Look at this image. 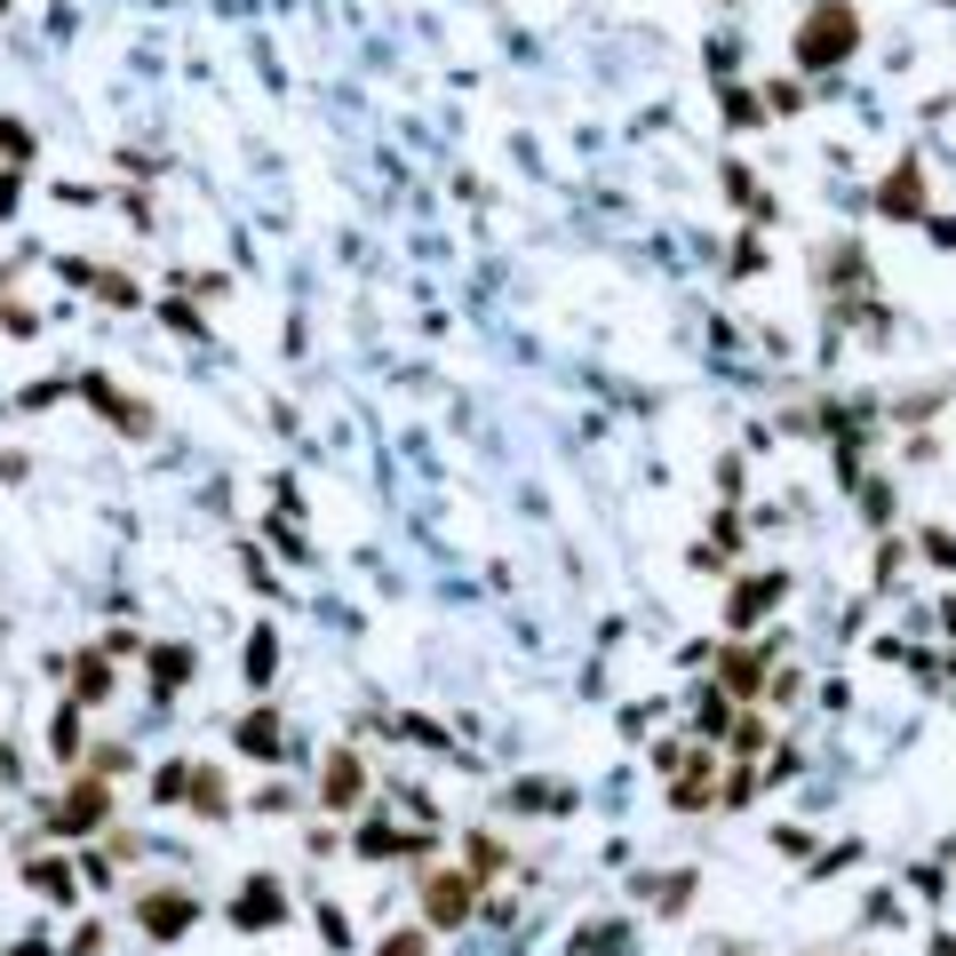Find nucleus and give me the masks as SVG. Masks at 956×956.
Instances as JSON below:
<instances>
[{
    "label": "nucleus",
    "mask_w": 956,
    "mask_h": 956,
    "mask_svg": "<svg viewBox=\"0 0 956 956\" xmlns=\"http://www.w3.org/2000/svg\"><path fill=\"white\" fill-rule=\"evenodd\" d=\"M574 948L583 956H613V948H630V933L622 925H590V933H574Z\"/></svg>",
    "instance_id": "18"
},
{
    "label": "nucleus",
    "mask_w": 956,
    "mask_h": 956,
    "mask_svg": "<svg viewBox=\"0 0 956 956\" xmlns=\"http://www.w3.org/2000/svg\"><path fill=\"white\" fill-rule=\"evenodd\" d=\"M135 925H144L152 941H176V933H192V925H199V901L184 893V884H160V893H144V901H135Z\"/></svg>",
    "instance_id": "4"
},
{
    "label": "nucleus",
    "mask_w": 956,
    "mask_h": 956,
    "mask_svg": "<svg viewBox=\"0 0 956 956\" xmlns=\"http://www.w3.org/2000/svg\"><path fill=\"white\" fill-rule=\"evenodd\" d=\"M709 797H717V773H709V749H702V758H686V765H677L670 805H677V813H694V805H709Z\"/></svg>",
    "instance_id": "9"
},
{
    "label": "nucleus",
    "mask_w": 956,
    "mask_h": 956,
    "mask_svg": "<svg viewBox=\"0 0 956 956\" xmlns=\"http://www.w3.org/2000/svg\"><path fill=\"white\" fill-rule=\"evenodd\" d=\"M152 797H160V805H184V797H192V758H176V765H167V773L152 781Z\"/></svg>",
    "instance_id": "17"
},
{
    "label": "nucleus",
    "mask_w": 956,
    "mask_h": 956,
    "mask_svg": "<svg viewBox=\"0 0 956 956\" xmlns=\"http://www.w3.org/2000/svg\"><path fill=\"white\" fill-rule=\"evenodd\" d=\"M470 869H502V845L495 837H470Z\"/></svg>",
    "instance_id": "26"
},
{
    "label": "nucleus",
    "mask_w": 956,
    "mask_h": 956,
    "mask_svg": "<svg viewBox=\"0 0 956 956\" xmlns=\"http://www.w3.org/2000/svg\"><path fill=\"white\" fill-rule=\"evenodd\" d=\"M686 893H694V869H677V877H662L654 909H662V916H677V909H686Z\"/></svg>",
    "instance_id": "21"
},
{
    "label": "nucleus",
    "mask_w": 956,
    "mask_h": 956,
    "mask_svg": "<svg viewBox=\"0 0 956 956\" xmlns=\"http://www.w3.org/2000/svg\"><path fill=\"white\" fill-rule=\"evenodd\" d=\"M726 192L741 199V208H749V216H773V199L758 192V176H749V167H726Z\"/></svg>",
    "instance_id": "16"
},
{
    "label": "nucleus",
    "mask_w": 956,
    "mask_h": 956,
    "mask_svg": "<svg viewBox=\"0 0 956 956\" xmlns=\"http://www.w3.org/2000/svg\"><path fill=\"white\" fill-rule=\"evenodd\" d=\"M17 208V176H0V216H9Z\"/></svg>",
    "instance_id": "30"
},
{
    "label": "nucleus",
    "mask_w": 956,
    "mask_h": 956,
    "mask_svg": "<svg viewBox=\"0 0 956 956\" xmlns=\"http://www.w3.org/2000/svg\"><path fill=\"white\" fill-rule=\"evenodd\" d=\"M48 741H56V758H64V765L80 758V726H73V709H56V726H48Z\"/></svg>",
    "instance_id": "22"
},
{
    "label": "nucleus",
    "mask_w": 956,
    "mask_h": 956,
    "mask_svg": "<svg viewBox=\"0 0 956 956\" xmlns=\"http://www.w3.org/2000/svg\"><path fill=\"white\" fill-rule=\"evenodd\" d=\"M861 48V9L852 0H813L805 24H797V64L805 73H829V64H852Z\"/></svg>",
    "instance_id": "1"
},
{
    "label": "nucleus",
    "mask_w": 956,
    "mask_h": 956,
    "mask_svg": "<svg viewBox=\"0 0 956 956\" xmlns=\"http://www.w3.org/2000/svg\"><path fill=\"white\" fill-rule=\"evenodd\" d=\"M105 813H112V797H105V781L88 773L48 805V837H88V829H105Z\"/></svg>",
    "instance_id": "3"
},
{
    "label": "nucleus",
    "mask_w": 956,
    "mask_h": 956,
    "mask_svg": "<svg viewBox=\"0 0 956 956\" xmlns=\"http://www.w3.org/2000/svg\"><path fill=\"white\" fill-rule=\"evenodd\" d=\"M359 797H367V758H351V749H344V758H327V773H319V805L344 813V805H359Z\"/></svg>",
    "instance_id": "7"
},
{
    "label": "nucleus",
    "mask_w": 956,
    "mask_h": 956,
    "mask_svg": "<svg viewBox=\"0 0 956 956\" xmlns=\"http://www.w3.org/2000/svg\"><path fill=\"white\" fill-rule=\"evenodd\" d=\"M231 925H239V933H271V925H287L280 877H248V884H239V901H231Z\"/></svg>",
    "instance_id": "5"
},
{
    "label": "nucleus",
    "mask_w": 956,
    "mask_h": 956,
    "mask_svg": "<svg viewBox=\"0 0 956 956\" xmlns=\"http://www.w3.org/2000/svg\"><path fill=\"white\" fill-rule=\"evenodd\" d=\"M765 662H773V645H734V654H726V694L749 702V694L765 686Z\"/></svg>",
    "instance_id": "8"
},
{
    "label": "nucleus",
    "mask_w": 956,
    "mask_h": 956,
    "mask_svg": "<svg viewBox=\"0 0 956 956\" xmlns=\"http://www.w3.org/2000/svg\"><path fill=\"white\" fill-rule=\"evenodd\" d=\"M415 893H423V916H431V925H470V916H478V877H470V869H431Z\"/></svg>",
    "instance_id": "2"
},
{
    "label": "nucleus",
    "mask_w": 956,
    "mask_h": 956,
    "mask_svg": "<svg viewBox=\"0 0 956 956\" xmlns=\"http://www.w3.org/2000/svg\"><path fill=\"white\" fill-rule=\"evenodd\" d=\"M24 877H32V893H41V901H73V869H64V861H32Z\"/></svg>",
    "instance_id": "14"
},
{
    "label": "nucleus",
    "mask_w": 956,
    "mask_h": 956,
    "mask_svg": "<svg viewBox=\"0 0 956 956\" xmlns=\"http://www.w3.org/2000/svg\"><path fill=\"white\" fill-rule=\"evenodd\" d=\"M781 590H790L781 574H758V583H741V590H734V606H726V613H734V630H749L758 613H773V606H781Z\"/></svg>",
    "instance_id": "10"
},
{
    "label": "nucleus",
    "mask_w": 956,
    "mask_h": 956,
    "mask_svg": "<svg viewBox=\"0 0 956 956\" xmlns=\"http://www.w3.org/2000/svg\"><path fill=\"white\" fill-rule=\"evenodd\" d=\"M80 702H112V670L96 662V654L80 662Z\"/></svg>",
    "instance_id": "20"
},
{
    "label": "nucleus",
    "mask_w": 956,
    "mask_h": 956,
    "mask_svg": "<svg viewBox=\"0 0 956 956\" xmlns=\"http://www.w3.org/2000/svg\"><path fill=\"white\" fill-rule=\"evenodd\" d=\"M239 749H248V758H280V717H271V709L239 717Z\"/></svg>",
    "instance_id": "13"
},
{
    "label": "nucleus",
    "mask_w": 956,
    "mask_h": 956,
    "mask_svg": "<svg viewBox=\"0 0 956 956\" xmlns=\"http://www.w3.org/2000/svg\"><path fill=\"white\" fill-rule=\"evenodd\" d=\"M0 152H9V160H24V152H32V144H24V128H17V120H0Z\"/></svg>",
    "instance_id": "28"
},
{
    "label": "nucleus",
    "mask_w": 956,
    "mask_h": 956,
    "mask_svg": "<svg viewBox=\"0 0 956 956\" xmlns=\"http://www.w3.org/2000/svg\"><path fill=\"white\" fill-rule=\"evenodd\" d=\"M925 551H933L941 566H956V534H941V526H933V534H925Z\"/></svg>",
    "instance_id": "29"
},
{
    "label": "nucleus",
    "mask_w": 956,
    "mask_h": 956,
    "mask_svg": "<svg viewBox=\"0 0 956 956\" xmlns=\"http://www.w3.org/2000/svg\"><path fill=\"white\" fill-rule=\"evenodd\" d=\"M726 120H734V128H758V120H765V105H758V96H741V88H734V96H726Z\"/></svg>",
    "instance_id": "24"
},
{
    "label": "nucleus",
    "mask_w": 956,
    "mask_h": 956,
    "mask_svg": "<svg viewBox=\"0 0 956 956\" xmlns=\"http://www.w3.org/2000/svg\"><path fill=\"white\" fill-rule=\"evenodd\" d=\"M184 670H192L184 645H160V654H152V686H160V694H176V686H184Z\"/></svg>",
    "instance_id": "15"
},
{
    "label": "nucleus",
    "mask_w": 956,
    "mask_h": 956,
    "mask_svg": "<svg viewBox=\"0 0 956 956\" xmlns=\"http://www.w3.org/2000/svg\"><path fill=\"white\" fill-rule=\"evenodd\" d=\"M192 805L208 813V822H224V813H231V790H224L216 765H192Z\"/></svg>",
    "instance_id": "12"
},
{
    "label": "nucleus",
    "mask_w": 956,
    "mask_h": 956,
    "mask_svg": "<svg viewBox=\"0 0 956 956\" xmlns=\"http://www.w3.org/2000/svg\"><path fill=\"white\" fill-rule=\"evenodd\" d=\"M877 216H893V224H916V216H925V167H916V160H901L893 176L877 184Z\"/></svg>",
    "instance_id": "6"
},
{
    "label": "nucleus",
    "mask_w": 956,
    "mask_h": 956,
    "mask_svg": "<svg viewBox=\"0 0 956 956\" xmlns=\"http://www.w3.org/2000/svg\"><path fill=\"white\" fill-rule=\"evenodd\" d=\"M80 391H88L96 406H105V415H112L120 431H152V406H135V399H120V391L105 383V374H88V383H80Z\"/></svg>",
    "instance_id": "11"
},
{
    "label": "nucleus",
    "mask_w": 956,
    "mask_h": 956,
    "mask_svg": "<svg viewBox=\"0 0 956 956\" xmlns=\"http://www.w3.org/2000/svg\"><path fill=\"white\" fill-rule=\"evenodd\" d=\"M726 702H734V694H709V702L694 709V717H702V734H717V726H726Z\"/></svg>",
    "instance_id": "27"
},
{
    "label": "nucleus",
    "mask_w": 956,
    "mask_h": 956,
    "mask_svg": "<svg viewBox=\"0 0 956 956\" xmlns=\"http://www.w3.org/2000/svg\"><path fill=\"white\" fill-rule=\"evenodd\" d=\"M128 765H135V758H128L120 741H105V749H96V758H88V773H96V781H112V773H128Z\"/></svg>",
    "instance_id": "23"
},
{
    "label": "nucleus",
    "mask_w": 956,
    "mask_h": 956,
    "mask_svg": "<svg viewBox=\"0 0 956 956\" xmlns=\"http://www.w3.org/2000/svg\"><path fill=\"white\" fill-rule=\"evenodd\" d=\"M374 956H431V941H423V933H383V948H374Z\"/></svg>",
    "instance_id": "25"
},
{
    "label": "nucleus",
    "mask_w": 956,
    "mask_h": 956,
    "mask_svg": "<svg viewBox=\"0 0 956 956\" xmlns=\"http://www.w3.org/2000/svg\"><path fill=\"white\" fill-rule=\"evenodd\" d=\"M271 670H280V645H271V630H256V638H248V677L263 686Z\"/></svg>",
    "instance_id": "19"
}]
</instances>
